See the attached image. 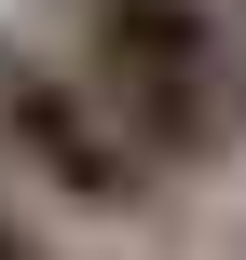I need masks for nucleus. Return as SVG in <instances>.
I'll list each match as a JSON object with an SVG mask.
<instances>
[{
  "instance_id": "f03ea898",
  "label": "nucleus",
  "mask_w": 246,
  "mask_h": 260,
  "mask_svg": "<svg viewBox=\"0 0 246 260\" xmlns=\"http://www.w3.org/2000/svg\"><path fill=\"white\" fill-rule=\"evenodd\" d=\"M0 260H55V247H41V233H27V219H0Z\"/></svg>"
},
{
  "instance_id": "f257e3e1",
  "label": "nucleus",
  "mask_w": 246,
  "mask_h": 260,
  "mask_svg": "<svg viewBox=\"0 0 246 260\" xmlns=\"http://www.w3.org/2000/svg\"><path fill=\"white\" fill-rule=\"evenodd\" d=\"M0 151H14L55 206H96V219H123V206L151 192V165L110 137V110L82 96V69H55L41 41H0Z\"/></svg>"
}]
</instances>
